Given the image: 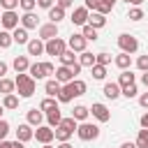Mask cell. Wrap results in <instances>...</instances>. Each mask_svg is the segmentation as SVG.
Instances as JSON below:
<instances>
[{
	"label": "cell",
	"mask_w": 148,
	"mask_h": 148,
	"mask_svg": "<svg viewBox=\"0 0 148 148\" xmlns=\"http://www.w3.org/2000/svg\"><path fill=\"white\" fill-rule=\"evenodd\" d=\"M14 83H16V90H18L21 97H32V95H35V88H37V86H35V79H32L30 74H25V72L18 74V76L14 79Z\"/></svg>",
	"instance_id": "obj_1"
},
{
	"label": "cell",
	"mask_w": 148,
	"mask_h": 148,
	"mask_svg": "<svg viewBox=\"0 0 148 148\" xmlns=\"http://www.w3.org/2000/svg\"><path fill=\"white\" fill-rule=\"evenodd\" d=\"M76 127H79V125H76L74 118H62V123L53 130V132H56V139H58L60 143H62V141H69V136L76 132Z\"/></svg>",
	"instance_id": "obj_2"
},
{
	"label": "cell",
	"mask_w": 148,
	"mask_h": 148,
	"mask_svg": "<svg viewBox=\"0 0 148 148\" xmlns=\"http://www.w3.org/2000/svg\"><path fill=\"white\" fill-rule=\"evenodd\" d=\"M76 134H79V139L81 141H95L97 136H99V127L95 125V123H81L79 127H76Z\"/></svg>",
	"instance_id": "obj_3"
},
{
	"label": "cell",
	"mask_w": 148,
	"mask_h": 148,
	"mask_svg": "<svg viewBox=\"0 0 148 148\" xmlns=\"http://www.w3.org/2000/svg\"><path fill=\"white\" fill-rule=\"evenodd\" d=\"M118 46H120V51H123V53H134V51L139 49V42H136V37H134V35L123 32V35H118Z\"/></svg>",
	"instance_id": "obj_4"
},
{
	"label": "cell",
	"mask_w": 148,
	"mask_h": 148,
	"mask_svg": "<svg viewBox=\"0 0 148 148\" xmlns=\"http://www.w3.org/2000/svg\"><path fill=\"white\" fill-rule=\"evenodd\" d=\"M65 51H67V44H65L60 37H56V39H49V42H46V46H44V53H49V56H56V58H60Z\"/></svg>",
	"instance_id": "obj_5"
},
{
	"label": "cell",
	"mask_w": 148,
	"mask_h": 148,
	"mask_svg": "<svg viewBox=\"0 0 148 148\" xmlns=\"http://www.w3.org/2000/svg\"><path fill=\"white\" fill-rule=\"evenodd\" d=\"M18 14L16 12H2L0 14V23H2V28L5 30H16L18 28Z\"/></svg>",
	"instance_id": "obj_6"
},
{
	"label": "cell",
	"mask_w": 148,
	"mask_h": 148,
	"mask_svg": "<svg viewBox=\"0 0 148 148\" xmlns=\"http://www.w3.org/2000/svg\"><path fill=\"white\" fill-rule=\"evenodd\" d=\"M90 113H92V118H97L99 123H109V120H111V111H109L104 104H99V102H95V104L90 106Z\"/></svg>",
	"instance_id": "obj_7"
},
{
	"label": "cell",
	"mask_w": 148,
	"mask_h": 148,
	"mask_svg": "<svg viewBox=\"0 0 148 148\" xmlns=\"http://www.w3.org/2000/svg\"><path fill=\"white\" fill-rule=\"evenodd\" d=\"M35 139H37L39 143H51V141L56 139V132H53V127L42 125V127H37V130H35Z\"/></svg>",
	"instance_id": "obj_8"
},
{
	"label": "cell",
	"mask_w": 148,
	"mask_h": 148,
	"mask_svg": "<svg viewBox=\"0 0 148 148\" xmlns=\"http://www.w3.org/2000/svg\"><path fill=\"white\" fill-rule=\"evenodd\" d=\"M58 37V23H44L39 25V39L42 42H49V39H56Z\"/></svg>",
	"instance_id": "obj_9"
},
{
	"label": "cell",
	"mask_w": 148,
	"mask_h": 148,
	"mask_svg": "<svg viewBox=\"0 0 148 148\" xmlns=\"http://www.w3.org/2000/svg\"><path fill=\"white\" fill-rule=\"evenodd\" d=\"M86 44H88V39L79 32V35H72L69 39H67V46H69V51H79V53H83L86 51Z\"/></svg>",
	"instance_id": "obj_10"
},
{
	"label": "cell",
	"mask_w": 148,
	"mask_h": 148,
	"mask_svg": "<svg viewBox=\"0 0 148 148\" xmlns=\"http://www.w3.org/2000/svg\"><path fill=\"white\" fill-rule=\"evenodd\" d=\"M88 16H90V14H88L86 7H76V9L72 12V18H69V21H72L74 25H86V23H88Z\"/></svg>",
	"instance_id": "obj_11"
},
{
	"label": "cell",
	"mask_w": 148,
	"mask_h": 148,
	"mask_svg": "<svg viewBox=\"0 0 148 148\" xmlns=\"http://www.w3.org/2000/svg\"><path fill=\"white\" fill-rule=\"evenodd\" d=\"M30 60H28V56H16L14 58V62H12V67L16 69V74H23V72H28L30 69Z\"/></svg>",
	"instance_id": "obj_12"
},
{
	"label": "cell",
	"mask_w": 148,
	"mask_h": 148,
	"mask_svg": "<svg viewBox=\"0 0 148 148\" xmlns=\"http://www.w3.org/2000/svg\"><path fill=\"white\" fill-rule=\"evenodd\" d=\"M56 79H58L60 83H69V81H74V72H72V67L60 65V67L56 69Z\"/></svg>",
	"instance_id": "obj_13"
},
{
	"label": "cell",
	"mask_w": 148,
	"mask_h": 148,
	"mask_svg": "<svg viewBox=\"0 0 148 148\" xmlns=\"http://www.w3.org/2000/svg\"><path fill=\"white\" fill-rule=\"evenodd\" d=\"M102 92H104L106 99H118V97L123 95V88H120L118 83H104V90H102Z\"/></svg>",
	"instance_id": "obj_14"
},
{
	"label": "cell",
	"mask_w": 148,
	"mask_h": 148,
	"mask_svg": "<svg viewBox=\"0 0 148 148\" xmlns=\"http://www.w3.org/2000/svg\"><path fill=\"white\" fill-rule=\"evenodd\" d=\"M32 136H35V130H32L28 123L18 125V130H16V139H18V141H23V143H25V141H30Z\"/></svg>",
	"instance_id": "obj_15"
},
{
	"label": "cell",
	"mask_w": 148,
	"mask_h": 148,
	"mask_svg": "<svg viewBox=\"0 0 148 148\" xmlns=\"http://www.w3.org/2000/svg\"><path fill=\"white\" fill-rule=\"evenodd\" d=\"M25 46H28V56H42V53H44V46H46V44H44V42H42V39L37 37V39H30V42H28Z\"/></svg>",
	"instance_id": "obj_16"
},
{
	"label": "cell",
	"mask_w": 148,
	"mask_h": 148,
	"mask_svg": "<svg viewBox=\"0 0 148 148\" xmlns=\"http://www.w3.org/2000/svg\"><path fill=\"white\" fill-rule=\"evenodd\" d=\"M88 25H92L95 30H99V28H104V25H106V16H104V14L92 12V14L88 16Z\"/></svg>",
	"instance_id": "obj_17"
},
{
	"label": "cell",
	"mask_w": 148,
	"mask_h": 148,
	"mask_svg": "<svg viewBox=\"0 0 148 148\" xmlns=\"http://www.w3.org/2000/svg\"><path fill=\"white\" fill-rule=\"evenodd\" d=\"M60 88H62V86H60V81H58V79H49V81L44 83V90H46V95H49V97H58Z\"/></svg>",
	"instance_id": "obj_18"
},
{
	"label": "cell",
	"mask_w": 148,
	"mask_h": 148,
	"mask_svg": "<svg viewBox=\"0 0 148 148\" xmlns=\"http://www.w3.org/2000/svg\"><path fill=\"white\" fill-rule=\"evenodd\" d=\"M90 116V109L88 106H83V104H79V106H74V111H72V118L76 120V123H86V118Z\"/></svg>",
	"instance_id": "obj_19"
},
{
	"label": "cell",
	"mask_w": 148,
	"mask_h": 148,
	"mask_svg": "<svg viewBox=\"0 0 148 148\" xmlns=\"http://www.w3.org/2000/svg\"><path fill=\"white\" fill-rule=\"evenodd\" d=\"M67 86H69V90H72L74 97H81V95L86 92V81H81V79H74V81H69Z\"/></svg>",
	"instance_id": "obj_20"
},
{
	"label": "cell",
	"mask_w": 148,
	"mask_h": 148,
	"mask_svg": "<svg viewBox=\"0 0 148 148\" xmlns=\"http://www.w3.org/2000/svg\"><path fill=\"white\" fill-rule=\"evenodd\" d=\"M42 120H44L42 111H37V109H30L28 111V125L30 127H42Z\"/></svg>",
	"instance_id": "obj_21"
},
{
	"label": "cell",
	"mask_w": 148,
	"mask_h": 148,
	"mask_svg": "<svg viewBox=\"0 0 148 148\" xmlns=\"http://www.w3.org/2000/svg\"><path fill=\"white\" fill-rule=\"evenodd\" d=\"M21 25H23L25 30L37 28V16H35V12H25V14L21 16Z\"/></svg>",
	"instance_id": "obj_22"
},
{
	"label": "cell",
	"mask_w": 148,
	"mask_h": 148,
	"mask_svg": "<svg viewBox=\"0 0 148 148\" xmlns=\"http://www.w3.org/2000/svg\"><path fill=\"white\" fill-rule=\"evenodd\" d=\"M130 65H132V58H130V53H123V51H120V53L116 56V67L125 72V69H130Z\"/></svg>",
	"instance_id": "obj_23"
},
{
	"label": "cell",
	"mask_w": 148,
	"mask_h": 148,
	"mask_svg": "<svg viewBox=\"0 0 148 148\" xmlns=\"http://www.w3.org/2000/svg\"><path fill=\"white\" fill-rule=\"evenodd\" d=\"M12 37H14V42L16 44H28L30 39H28V30L21 25V28H16V30H12Z\"/></svg>",
	"instance_id": "obj_24"
},
{
	"label": "cell",
	"mask_w": 148,
	"mask_h": 148,
	"mask_svg": "<svg viewBox=\"0 0 148 148\" xmlns=\"http://www.w3.org/2000/svg\"><path fill=\"white\" fill-rule=\"evenodd\" d=\"M49 18H51V23L62 21V18H65V9H62V7H58V5H53V7L49 9Z\"/></svg>",
	"instance_id": "obj_25"
},
{
	"label": "cell",
	"mask_w": 148,
	"mask_h": 148,
	"mask_svg": "<svg viewBox=\"0 0 148 148\" xmlns=\"http://www.w3.org/2000/svg\"><path fill=\"white\" fill-rule=\"evenodd\" d=\"M79 65H81V67H95V65H97V58H95L90 51H83V53H81Z\"/></svg>",
	"instance_id": "obj_26"
},
{
	"label": "cell",
	"mask_w": 148,
	"mask_h": 148,
	"mask_svg": "<svg viewBox=\"0 0 148 148\" xmlns=\"http://www.w3.org/2000/svg\"><path fill=\"white\" fill-rule=\"evenodd\" d=\"M28 74L32 76V79H44L46 74H44V65L42 62H32L30 65V69H28Z\"/></svg>",
	"instance_id": "obj_27"
},
{
	"label": "cell",
	"mask_w": 148,
	"mask_h": 148,
	"mask_svg": "<svg viewBox=\"0 0 148 148\" xmlns=\"http://www.w3.org/2000/svg\"><path fill=\"white\" fill-rule=\"evenodd\" d=\"M132 83H134V74H132L130 69H125V72L118 76V86H120V88H127V86H132Z\"/></svg>",
	"instance_id": "obj_28"
},
{
	"label": "cell",
	"mask_w": 148,
	"mask_h": 148,
	"mask_svg": "<svg viewBox=\"0 0 148 148\" xmlns=\"http://www.w3.org/2000/svg\"><path fill=\"white\" fill-rule=\"evenodd\" d=\"M46 120H49V127H58V125L62 123L60 109H56V111H49V113H46Z\"/></svg>",
	"instance_id": "obj_29"
},
{
	"label": "cell",
	"mask_w": 148,
	"mask_h": 148,
	"mask_svg": "<svg viewBox=\"0 0 148 148\" xmlns=\"http://www.w3.org/2000/svg\"><path fill=\"white\" fill-rule=\"evenodd\" d=\"M74 99V95H72V90H69V86L65 83L62 88H60V92H58V102H62V104H67V102H72Z\"/></svg>",
	"instance_id": "obj_30"
},
{
	"label": "cell",
	"mask_w": 148,
	"mask_h": 148,
	"mask_svg": "<svg viewBox=\"0 0 148 148\" xmlns=\"http://www.w3.org/2000/svg\"><path fill=\"white\" fill-rule=\"evenodd\" d=\"M58 109V102H56V97H46V99H42V104H39V111H56Z\"/></svg>",
	"instance_id": "obj_31"
},
{
	"label": "cell",
	"mask_w": 148,
	"mask_h": 148,
	"mask_svg": "<svg viewBox=\"0 0 148 148\" xmlns=\"http://www.w3.org/2000/svg\"><path fill=\"white\" fill-rule=\"evenodd\" d=\"M113 5H116V0H99V5H97V9H95V12H97V14H104V16H106V14H109V12L113 9Z\"/></svg>",
	"instance_id": "obj_32"
},
{
	"label": "cell",
	"mask_w": 148,
	"mask_h": 148,
	"mask_svg": "<svg viewBox=\"0 0 148 148\" xmlns=\"http://www.w3.org/2000/svg\"><path fill=\"white\" fill-rule=\"evenodd\" d=\"M14 88H16V83H14L12 79H0V92H2V95H12Z\"/></svg>",
	"instance_id": "obj_33"
},
{
	"label": "cell",
	"mask_w": 148,
	"mask_h": 148,
	"mask_svg": "<svg viewBox=\"0 0 148 148\" xmlns=\"http://www.w3.org/2000/svg\"><path fill=\"white\" fill-rule=\"evenodd\" d=\"M14 44V37L9 30H0V49H9Z\"/></svg>",
	"instance_id": "obj_34"
},
{
	"label": "cell",
	"mask_w": 148,
	"mask_h": 148,
	"mask_svg": "<svg viewBox=\"0 0 148 148\" xmlns=\"http://www.w3.org/2000/svg\"><path fill=\"white\" fill-rule=\"evenodd\" d=\"M74 58H76V56H74V51H69V49H67V51L60 56V62H62L65 67H74V65H76V60H74Z\"/></svg>",
	"instance_id": "obj_35"
},
{
	"label": "cell",
	"mask_w": 148,
	"mask_h": 148,
	"mask_svg": "<svg viewBox=\"0 0 148 148\" xmlns=\"http://www.w3.org/2000/svg\"><path fill=\"white\" fill-rule=\"evenodd\" d=\"M2 106H5V109H18V97H16L14 92H12V95H5Z\"/></svg>",
	"instance_id": "obj_36"
},
{
	"label": "cell",
	"mask_w": 148,
	"mask_h": 148,
	"mask_svg": "<svg viewBox=\"0 0 148 148\" xmlns=\"http://www.w3.org/2000/svg\"><path fill=\"white\" fill-rule=\"evenodd\" d=\"M81 35H83V37H86L88 42H95V39H97V30H95L92 25H88V23L83 25V30H81Z\"/></svg>",
	"instance_id": "obj_37"
},
{
	"label": "cell",
	"mask_w": 148,
	"mask_h": 148,
	"mask_svg": "<svg viewBox=\"0 0 148 148\" xmlns=\"http://www.w3.org/2000/svg\"><path fill=\"white\" fill-rule=\"evenodd\" d=\"M136 148H148V130H139V136H136Z\"/></svg>",
	"instance_id": "obj_38"
},
{
	"label": "cell",
	"mask_w": 148,
	"mask_h": 148,
	"mask_svg": "<svg viewBox=\"0 0 148 148\" xmlns=\"http://www.w3.org/2000/svg\"><path fill=\"white\" fill-rule=\"evenodd\" d=\"M92 69V79H97V81H102L104 76H106V67H102V65H95V67H90Z\"/></svg>",
	"instance_id": "obj_39"
},
{
	"label": "cell",
	"mask_w": 148,
	"mask_h": 148,
	"mask_svg": "<svg viewBox=\"0 0 148 148\" xmlns=\"http://www.w3.org/2000/svg\"><path fill=\"white\" fill-rule=\"evenodd\" d=\"M18 2H21V0H0V7H2L5 12H14V9L18 7Z\"/></svg>",
	"instance_id": "obj_40"
},
{
	"label": "cell",
	"mask_w": 148,
	"mask_h": 148,
	"mask_svg": "<svg viewBox=\"0 0 148 148\" xmlns=\"http://www.w3.org/2000/svg\"><path fill=\"white\" fill-rule=\"evenodd\" d=\"M127 16H130V21H141L143 18V9L141 7H134V9H130Z\"/></svg>",
	"instance_id": "obj_41"
},
{
	"label": "cell",
	"mask_w": 148,
	"mask_h": 148,
	"mask_svg": "<svg viewBox=\"0 0 148 148\" xmlns=\"http://www.w3.org/2000/svg\"><path fill=\"white\" fill-rule=\"evenodd\" d=\"M136 83H132V86H127V88H123V95L127 97V99H132V97H136Z\"/></svg>",
	"instance_id": "obj_42"
},
{
	"label": "cell",
	"mask_w": 148,
	"mask_h": 148,
	"mask_svg": "<svg viewBox=\"0 0 148 148\" xmlns=\"http://www.w3.org/2000/svg\"><path fill=\"white\" fill-rule=\"evenodd\" d=\"M35 5H37V0H21V2H18V7H21L23 12H32Z\"/></svg>",
	"instance_id": "obj_43"
},
{
	"label": "cell",
	"mask_w": 148,
	"mask_h": 148,
	"mask_svg": "<svg viewBox=\"0 0 148 148\" xmlns=\"http://www.w3.org/2000/svg\"><path fill=\"white\" fill-rule=\"evenodd\" d=\"M95 58H97V65H102V67H106V65L111 62V56H109V53H97Z\"/></svg>",
	"instance_id": "obj_44"
},
{
	"label": "cell",
	"mask_w": 148,
	"mask_h": 148,
	"mask_svg": "<svg viewBox=\"0 0 148 148\" xmlns=\"http://www.w3.org/2000/svg\"><path fill=\"white\" fill-rule=\"evenodd\" d=\"M136 67H139L141 72H148V56H139V60H136Z\"/></svg>",
	"instance_id": "obj_45"
},
{
	"label": "cell",
	"mask_w": 148,
	"mask_h": 148,
	"mask_svg": "<svg viewBox=\"0 0 148 148\" xmlns=\"http://www.w3.org/2000/svg\"><path fill=\"white\" fill-rule=\"evenodd\" d=\"M7 132H9V123L7 120H0V141H5Z\"/></svg>",
	"instance_id": "obj_46"
},
{
	"label": "cell",
	"mask_w": 148,
	"mask_h": 148,
	"mask_svg": "<svg viewBox=\"0 0 148 148\" xmlns=\"http://www.w3.org/2000/svg\"><path fill=\"white\" fill-rule=\"evenodd\" d=\"M42 65H44V74H46V76H51V74H56V67H53L51 62H42Z\"/></svg>",
	"instance_id": "obj_47"
},
{
	"label": "cell",
	"mask_w": 148,
	"mask_h": 148,
	"mask_svg": "<svg viewBox=\"0 0 148 148\" xmlns=\"http://www.w3.org/2000/svg\"><path fill=\"white\" fill-rule=\"evenodd\" d=\"M97 5H99V0H86V5H83V7H86L88 12H90V9L95 12V9H97Z\"/></svg>",
	"instance_id": "obj_48"
},
{
	"label": "cell",
	"mask_w": 148,
	"mask_h": 148,
	"mask_svg": "<svg viewBox=\"0 0 148 148\" xmlns=\"http://www.w3.org/2000/svg\"><path fill=\"white\" fill-rule=\"evenodd\" d=\"M56 5H58V7H62V9H67V7H72V5H74V0H56Z\"/></svg>",
	"instance_id": "obj_49"
},
{
	"label": "cell",
	"mask_w": 148,
	"mask_h": 148,
	"mask_svg": "<svg viewBox=\"0 0 148 148\" xmlns=\"http://www.w3.org/2000/svg\"><path fill=\"white\" fill-rule=\"evenodd\" d=\"M37 5L44 7V9H51V7H53V0H37Z\"/></svg>",
	"instance_id": "obj_50"
},
{
	"label": "cell",
	"mask_w": 148,
	"mask_h": 148,
	"mask_svg": "<svg viewBox=\"0 0 148 148\" xmlns=\"http://www.w3.org/2000/svg\"><path fill=\"white\" fill-rule=\"evenodd\" d=\"M139 104H141L143 109H148V92H143V95L139 97Z\"/></svg>",
	"instance_id": "obj_51"
},
{
	"label": "cell",
	"mask_w": 148,
	"mask_h": 148,
	"mask_svg": "<svg viewBox=\"0 0 148 148\" xmlns=\"http://www.w3.org/2000/svg\"><path fill=\"white\" fill-rule=\"evenodd\" d=\"M7 69H9V67H7V62H2V60H0V79H5Z\"/></svg>",
	"instance_id": "obj_52"
},
{
	"label": "cell",
	"mask_w": 148,
	"mask_h": 148,
	"mask_svg": "<svg viewBox=\"0 0 148 148\" xmlns=\"http://www.w3.org/2000/svg\"><path fill=\"white\" fill-rule=\"evenodd\" d=\"M141 127H143V130H148V111L141 116Z\"/></svg>",
	"instance_id": "obj_53"
},
{
	"label": "cell",
	"mask_w": 148,
	"mask_h": 148,
	"mask_svg": "<svg viewBox=\"0 0 148 148\" xmlns=\"http://www.w3.org/2000/svg\"><path fill=\"white\" fill-rule=\"evenodd\" d=\"M12 148H25V143H23V141H18V139H16V141H12Z\"/></svg>",
	"instance_id": "obj_54"
},
{
	"label": "cell",
	"mask_w": 148,
	"mask_h": 148,
	"mask_svg": "<svg viewBox=\"0 0 148 148\" xmlns=\"http://www.w3.org/2000/svg\"><path fill=\"white\" fill-rule=\"evenodd\" d=\"M120 148H136V143H132V141H125Z\"/></svg>",
	"instance_id": "obj_55"
},
{
	"label": "cell",
	"mask_w": 148,
	"mask_h": 148,
	"mask_svg": "<svg viewBox=\"0 0 148 148\" xmlns=\"http://www.w3.org/2000/svg\"><path fill=\"white\" fill-rule=\"evenodd\" d=\"M141 81H143V83L148 86V72H143V74H141Z\"/></svg>",
	"instance_id": "obj_56"
},
{
	"label": "cell",
	"mask_w": 148,
	"mask_h": 148,
	"mask_svg": "<svg viewBox=\"0 0 148 148\" xmlns=\"http://www.w3.org/2000/svg\"><path fill=\"white\" fill-rule=\"evenodd\" d=\"M0 148H12V143L9 141H0Z\"/></svg>",
	"instance_id": "obj_57"
},
{
	"label": "cell",
	"mask_w": 148,
	"mask_h": 148,
	"mask_svg": "<svg viewBox=\"0 0 148 148\" xmlns=\"http://www.w3.org/2000/svg\"><path fill=\"white\" fill-rule=\"evenodd\" d=\"M58 148H72V146H69V141H62V143H60Z\"/></svg>",
	"instance_id": "obj_58"
},
{
	"label": "cell",
	"mask_w": 148,
	"mask_h": 148,
	"mask_svg": "<svg viewBox=\"0 0 148 148\" xmlns=\"http://www.w3.org/2000/svg\"><path fill=\"white\" fill-rule=\"evenodd\" d=\"M141 2H143V0H132V5H136V7H139Z\"/></svg>",
	"instance_id": "obj_59"
},
{
	"label": "cell",
	"mask_w": 148,
	"mask_h": 148,
	"mask_svg": "<svg viewBox=\"0 0 148 148\" xmlns=\"http://www.w3.org/2000/svg\"><path fill=\"white\" fill-rule=\"evenodd\" d=\"M42 148H53V146H51V143H44V146H42Z\"/></svg>",
	"instance_id": "obj_60"
},
{
	"label": "cell",
	"mask_w": 148,
	"mask_h": 148,
	"mask_svg": "<svg viewBox=\"0 0 148 148\" xmlns=\"http://www.w3.org/2000/svg\"><path fill=\"white\" fill-rule=\"evenodd\" d=\"M2 109H5V106H0V120H2Z\"/></svg>",
	"instance_id": "obj_61"
},
{
	"label": "cell",
	"mask_w": 148,
	"mask_h": 148,
	"mask_svg": "<svg viewBox=\"0 0 148 148\" xmlns=\"http://www.w3.org/2000/svg\"><path fill=\"white\" fill-rule=\"evenodd\" d=\"M125 2H132V0H125Z\"/></svg>",
	"instance_id": "obj_62"
}]
</instances>
